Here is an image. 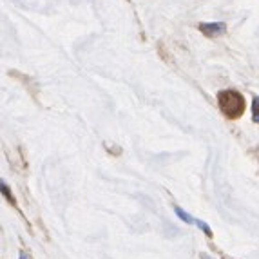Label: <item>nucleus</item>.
I'll return each mask as SVG.
<instances>
[{
  "instance_id": "obj_1",
  "label": "nucleus",
  "mask_w": 259,
  "mask_h": 259,
  "mask_svg": "<svg viewBox=\"0 0 259 259\" xmlns=\"http://www.w3.org/2000/svg\"><path fill=\"white\" fill-rule=\"evenodd\" d=\"M218 104H220L221 112L230 120H238L245 112V98L241 93L234 89H225L218 93Z\"/></svg>"
},
{
  "instance_id": "obj_2",
  "label": "nucleus",
  "mask_w": 259,
  "mask_h": 259,
  "mask_svg": "<svg viewBox=\"0 0 259 259\" xmlns=\"http://www.w3.org/2000/svg\"><path fill=\"white\" fill-rule=\"evenodd\" d=\"M227 26L223 22H210V24H199V31H203L207 36H218L223 35Z\"/></svg>"
},
{
  "instance_id": "obj_3",
  "label": "nucleus",
  "mask_w": 259,
  "mask_h": 259,
  "mask_svg": "<svg viewBox=\"0 0 259 259\" xmlns=\"http://www.w3.org/2000/svg\"><path fill=\"white\" fill-rule=\"evenodd\" d=\"M174 212H176V216L180 218V220H183V221H185V223H194V221H196L194 218L190 216V214H187V212L183 210V208H180V207H176V208H174Z\"/></svg>"
},
{
  "instance_id": "obj_4",
  "label": "nucleus",
  "mask_w": 259,
  "mask_h": 259,
  "mask_svg": "<svg viewBox=\"0 0 259 259\" xmlns=\"http://www.w3.org/2000/svg\"><path fill=\"white\" fill-rule=\"evenodd\" d=\"M252 114H254V121L259 123V96H255L252 102Z\"/></svg>"
},
{
  "instance_id": "obj_5",
  "label": "nucleus",
  "mask_w": 259,
  "mask_h": 259,
  "mask_svg": "<svg viewBox=\"0 0 259 259\" xmlns=\"http://www.w3.org/2000/svg\"><path fill=\"white\" fill-rule=\"evenodd\" d=\"M194 225H198L199 229L203 230V232H205V234H207L208 238H212V230H210V229H208V225H207V223H203V221H199V220H196V221H194Z\"/></svg>"
},
{
  "instance_id": "obj_6",
  "label": "nucleus",
  "mask_w": 259,
  "mask_h": 259,
  "mask_svg": "<svg viewBox=\"0 0 259 259\" xmlns=\"http://www.w3.org/2000/svg\"><path fill=\"white\" fill-rule=\"evenodd\" d=\"M2 194H4L6 198H8L9 201H11V203H15V198L11 194H9V189H8V185H6L4 182H2Z\"/></svg>"
},
{
  "instance_id": "obj_7",
  "label": "nucleus",
  "mask_w": 259,
  "mask_h": 259,
  "mask_svg": "<svg viewBox=\"0 0 259 259\" xmlns=\"http://www.w3.org/2000/svg\"><path fill=\"white\" fill-rule=\"evenodd\" d=\"M20 259H27V255L24 254V252H20Z\"/></svg>"
}]
</instances>
